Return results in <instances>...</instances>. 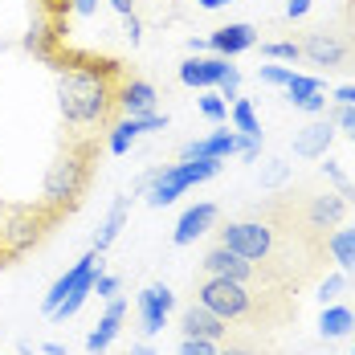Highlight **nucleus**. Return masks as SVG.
I'll use <instances>...</instances> for the list:
<instances>
[{
  "mask_svg": "<svg viewBox=\"0 0 355 355\" xmlns=\"http://www.w3.org/2000/svg\"><path fill=\"white\" fill-rule=\"evenodd\" d=\"M213 241L241 257L266 261L282 274L298 294L319 286L327 274V233H319L302 209V184H290L274 196L245 205L237 216H220L213 225Z\"/></svg>",
  "mask_w": 355,
  "mask_h": 355,
  "instance_id": "1",
  "label": "nucleus"
},
{
  "mask_svg": "<svg viewBox=\"0 0 355 355\" xmlns=\"http://www.w3.org/2000/svg\"><path fill=\"white\" fill-rule=\"evenodd\" d=\"M45 66L58 70L62 131L107 139L110 127L123 119V90L135 78V70L123 58H110V53H98V49H78L70 41L49 49Z\"/></svg>",
  "mask_w": 355,
  "mask_h": 355,
  "instance_id": "2",
  "label": "nucleus"
},
{
  "mask_svg": "<svg viewBox=\"0 0 355 355\" xmlns=\"http://www.w3.org/2000/svg\"><path fill=\"white\" fill-rule=\"evenodd\" d=\"M188 294L196 302H205L213 315H220L233 327H245V331H261V335H274L282 327H294L302 319V302L294 290H266V286H241L229 282V278H213V274H192Z\"/></svg>",
  "mask_w": 355,
  "mask_h": 355,
  "instance_id": "3",
  "label": "nucleus"
},
{
  "mask_svg": "<svg viewBox=\"0 0 355 355\" xmlns=\"http://www.w3.org/2000/svg\"><path fill=\"white\" fill-rule=\"evenodd\" d=\"M103 155H107V139L78 135V131H58V147H53V159L45 168V180H41L37 196L49 209H58L66 220H73L78 209L86 205L90 188H94Z\"/></svg>",
  "mask_w": 355,
  "mask_h": 355,
  "instance_id": "4",
  "label": "nucleus"
},
{
  "mask_svg": "<svg viewBox=\"0 0 355 355\" xmlns=\"http://www.w3.org/2000/svg\"><path fill=\"white\" fill-rule=\"evenodd\" d=\"M62 225H66V216L49 209L41 196H33V200H4L0 196V270L21 266Z\"/></svg>",
  "mask_w": 355,
  "mask_h": 355,
  "instance_id": "5",
  "label": "nucleus"
},
{
  "mask_svg": "<svg viewBox=\"0 0 355 355\" xmlns=\"http://www.w3.org/2000/svg\"><path fill=\"white\" fill-rule=\"evenodd\" d=\"M294 41H298V49H302V58L311 66H319L327 73H355V45H352V37H347L339 17L311 21Z\"/></svg>",
  "mask_w": 355,
  "mask_h": 355,
  "instance_id": "6",
  "label": "nucleus"
},
{
  "mask_svg": "<svg viewBox=\"0 0 355 355\" xmlns=\"http://www.w3.org/2000/svg\"><path fill=\"white\" fill-rule=\"evenodd\" d=\"M200 274H213V278H229V282H241V286H266V290H294V286L286 282L282 274L274 270V266H266V261H253V257H241V253H233V249L225 245H209L205 249V257H200V266H196ZM298 294V290H294Z\"/></svg>",
  "mask_w": 355,
  "mask_h": 355,
  "instance_id": "7",
  "label": "nucleus"
},
{
  "mask_svg": "<svg viewBox=\"0 0 355 355\" xmlns=\"http://www.w3.org/2000/svg\"><path fill=\"white\" fill-rule=\"evenodd\" d=\"M216 168H220V159H209V155L184 159V164H164L159 172L147 176V200H151L155 209H164V205L176 200L184 188H192V184H200V180H213Z\"/></svg>",
  "mask_w": 355,
  "mask_h": 355,
  "instance_id": "8",
  "label": "nucleus"
},
{
  "mask_svg": "<svg viewBox=\"0 0 355 355\" xmlns=\"http://www.w3.org/2000/svg\"><path fill=\"white\" fill-rule=\"evenodd\" d=\"M302 184V209H306V220L319 229V233H335L339 225H343V216H347V200L335 192V188H327L319 180H298Z\"/></svg>",
  "mask_w": 355,
  "mask_h": 355,
  "instance_id": "9",
  "label": "nucleus"
},
{
  "mask_svg": "<svg viewBox=\"0 0 355 355\" xmlns=\"http://www.w3.org/2000/svg\"><path fill=\"white\" fill-rule=\"evenodd\" d=\"M180 339H209V343H225L229 335H233V322H225L220 315H213L205 302H196V298H188L184 306H180Z\"/></svg>",
  "mask_w": 355,
  "mask_h": 355,
  "instance_id": "10",
  "label": "nucleus"
},
{
  "mask_svg": "<svg viewBox=\"0 0 355 355\" xmlns=\"http://www.w3.org/2000/svg\"><path fill=\"white\" fill-rule=\"evenodd\" d=\"M172 290L168 286H147L139 294V319H143V331L147 335H155V331H164V322H168V311H172Z\"/></svg>",
  "mask_w": 355,
  "mask_h": 355,
  "instance_id": "11",
  "label": "nucleus"
},
{
  "mask_svg": "<svg viewBox=\"0 0 355 355\" xmlns=\"http://www.w3.org/2000/svg\"><path fill=\"white\" fill-rule=\"evenodd\" d=\"M94 270H103V253H98V249H90V253H86V257H82V261L70 270V274H62V278L53 282V290L45 294V315H53V311L66 302V294H70V290L82 282L86 274H94Z\"/></svg>",
  "mask_w": 355,
  "mask_h": 355,
  "instance_id": "12",
  "label": "nucleus"
},
{
  "mask_svg": "<svg viewBox=\"0 0 355 355\" xmlns=\"http://www.w3.org/2000/svg\"><path fill=\"white\" fill-rule=\"evenodd\" d=\"M209 45H213L220 58H237V53H245V49L257 45V29L245 25V21H237V25H220V29H213Z\"/></svg>",
  "mask_w": 355,
  "mask_h": 355,
  "instance_id": "13",
  "label": "nucleus"
},
{
  "mask_svg": "<svg viewBox=\"0 0 355 355\" xmlns=\"http://www.w3.org/2000/svg\"><path fill=\"white\" fill-rule=\"evenodd\" d=\"M216 355H282V347H278L270 335H261V331L233 327V335L220 343V352H216Z\"/></svg>",
  "mask_w": 355,
  "mask_h": 355,
  "instance_id": "14",
  "label": "nucleus"
},
{
  "mask_svg": "<svg viewBox=\"0 0 355 355\" xmlns=\"http://www.w3.org/2000/svg\"><path fill=\"white\" fill-rule=\"evenodd\" d=\"M225 70H229V58H188V62H180V82L184 86H216L220 78H225Z\"/></svg>",
  "mask_w": 355,
  "mask_h": 355,
  "instance_id": "15",
  "label": "nucleus"
},
{
  "mask_svg": "<svg viewBox=\"0 0 355 355\" xmlns=\"http://www.w3.org/2000/svg\"><path fill=\"white\" fill-rule=\"evenodd\" d=\"M220 220V209L216 205H196V209H188V213L180 216L176 225V245H192L196 237H205V233H213V225Z\"/></svg>",
  "mask_w": 355,
  "mask_h": 355,
  "instance_id": "16",
  "label": "nucleus"
},
{
  "mask_svg": "<svg viewBox=\"0 0 355 355\" xmlns=\"http://www.w3.org/2000/svg\"><path fill=\"white\" fill-rule=\"evenodd\" d=\"M155 103H159V94H155V86L135 73L131 82H127V90H123V114H131V119H143V114H155Z\"/></svg>",
  "mask_w": 355,
  "mask_h": 355,
  "instance_id": "17",
  "label": "nucleus"
},
{
  "mask_svg": "<svg viewBox=\"0 0 355 355\" xmlns=\"http://www.w3.org/2000/svg\"><path fill=\"white\" fill-rule=\"evenodd\" d=\"M123 319H127V302H110L107 315H103V322L90 331V339H86V352L90 355H103L110 347V339L119 335V327H123Z\"/></svg>",
  "mask_w": 355,
  "mask_h": 355,
  "instance_id": "18",
  "label": "nucleus"
},
{
  "mask_svg": "<svg viewBox=\"0 0 355 355\" xmlns=\"http://www.w3.org/2000/svg\"><path fill=\"white\" fill-rule=\"evenodd\" d=\"M233 151H241V135L216 131V135H209V139L184 147V159H200V155H209V159H225V155H233Z\"/></svg>",
  "mask_w": 355,
  "mask_h": 355,
  "instance_id": "19",
  "label": "nucleus"
},
{
  "mask_svg": "<svg viewBox=\"0 0 355 355\" xmlns=\"http://www.w3.org/2000/svg\"><path fill=\"white\" fill-rule=\"evenodd\" d=\"M327 249H331V261H339L343 274H355V225H339L327 237Z\"/></svg>",
  "mask_w": 355,
  "mask_h": 355,
  "instance_id": "20",
  "label": "nucleus"
},
{
  "mask_svg": "<svg viewBox=\"0 0 355 355\" xmlns=\"http://www.w3.org/2000/svg\"><path fill=\"white\" fill-rule=\"evenodd\" d=\"M355 327V311L352 306H322L319 315V335L322 339H339Z\"/></svg>",
  "mask_w": 355,
  "mask_h": 355,
  "instance_id": "21",
  "label": "nucleus"
},
{
  "mask_svg": "<svg viewBox=\"0 0 355 355\" xmlns=\"http://www.w3.org/2000/svg\"><path fill=\"white\" fill-rule=\"evenodd\" d=\"M331 135H335V131H331V119L311 123V127L294 139V151H298V155H322V151H327V143H331Z\"/></svg>",
  "mask_w": 355,
  "mask_h": 355,
  "instance_id": "22",
  "label": "nucleus"
},
{
  "mask_svg": "<svg viewBox=\"0 0 355 355\" xmlns=\"http://www.w3.org/2000/svg\"><path fill=\"white\" fill-rule=\"evenodd\" d=\"M127 209H131V196H119V205H114V209H110V216H107V229H103V233H98V241H94V249H98V253H103V249L119 237V229H123V220H127Z\"/></svg>",
  "mask_w": 355,
  "mask_h": 355,
  "instance_id": "23",
  "label": "nucleus"
},
{
  "mask_svg": "<svg viewBox=\"0 0 355 355\" xmlns=\"http://www.w3.org/2000/svg\"><path fill=\"white\" fill-rule=\"evenodd\" d=\"M233 123H237L241 135L261 139V123H257V114H253V103H249V98H237V103H233Z\"/></svg>",
  "mask_w": 355,
  "mask_h": 355,
  "instance_id": "24",
  "label": "nucleus"
},
{
  "mask_svg": "<svg viewBox=\"0 0 355 355\" xmlns=\"http://www.w3.org/2000/svg\"><path fill=\"white\" fill-rule=\"evenodd\" d=\"M322 168H327V176H331V184H335V192H339V196H343L347 205H355V184L347 180V172H343V168H339L335 159H327Z\"/></svg>",
  "mask_w": 355,
  "mask_h": 355,
  "instance_id": "25",
  "label": "nucleus"
},
{
  "mask_svg": "<svg viewBox=\"0 0 355 355\" xmlns=\"http://www.w3.org/2000/svg\"><path fill=\"white\" fill-rule=\"evenodd\" d=\"M261 58H278V62H298V58H302V49H298V41H266V45H261Z\"/></svg>",
  "mask_w": 355,
  "mask_h": 355,
  "instance_id": "26",
  "label": "nucleus"
},
{
  "mask_svg": "<svg viewBox=\"0 0 355 355\" xmlns=\"http://www.w3.org/2000/svg\"><path fill=\"white\" fill-rule=\"evenodd\" d=\"M286 94H290V98H298V94H322V82L319 78H306V73H290Z\"/></svg>",
  "mask_w": 355,
  "mask_h": 355,
  "instance_id": "27",
  "label": "nucleus"
},
{
  "mask_svg": "<svg viewBox=\"0 0 355 355\" xmlns=\"http://www.w3.org/2000/svg\"><path fill=\"white\" fill-rule=\"evenodd\" d=\"M200 114H205V119H213V123H225V119H229V107H225V98L205 94V98H200Z\"/></svg>",
  "mask_w": 355,
  "mask_h": 355,
  "instance_id": "28",
  "label": "nucleus"
},
{
  "mask_svg": "<svg viewBox=\"0 0 355 355\" xmlns=\"http://www.w3.org/2000/svg\"><path fill=\"white\" fill-rule=\"evenodd\" d=\"M343 282H347L343 274H331V278H319V298H322V306L339 298V290H343Z\"/></svg>",
  "mask_w": 355,
  "mask_h": 355,
  "instance_id": "29",
  "label": "nucleus"
},
{
  "mask_svg": "<svg viewBox=\"0 0 355 355\" xmlns=\"http://www.w3.org/2000/svg\"><path fill=\"white\" fill-rule=\"evenodd\" d=\"M220 343H209V339H180V355H216Z\"/></svg>",
  "mask_w": 355,
  "mask_h": 355,
  "instance_id": "30",
  "label": "nucleus"
},
{
  "mask_svg": "<svg viewBox=\"0 0 355 355\" xmlns=\"http://www.w3.org/2000/svg\"><path fill=\"white\" fill-rule=\"evenodd\" d=\"M298 110H306V114H319V110H327V98L322 94H298V98H290Z\"/></svg>",
  "mask_w": 355,
  "mask_h": 355,
  "instance_id": "31",
  "label": "nucleus"
},
{
  "mask_svg": "<svg viewBox=\"0 0 355 355\" xmlns=\"http://www.w3.org/2000/svg\"><path fill=\"white\" fill-rule=\"evenodd\" d=\"M290 73H294V70H282V66H261L257 78H261V82H270V86H286V82H290Z\"/></svg>",
  "mask_w": 355,
  "mask_h": 355,
  "instance_id": "32",
  "label": "nucleus"
},
{
  "mask_svg": "<svg viewBox=\"0 0 355 355\" xmlns=\"http://www.w3.org/2000/svg\"><path fill=\"white\" fill-rule=\"evenodd\" d=\"M237 82H241V73H237V66H229L225 78H220L216 86H220V94H225V98H237Z\"/></svg>",
  "mask_w": 355,
  "mask_h": 355,
  "instance_id": "33",
  "label": "nucleus"
},
{
  "mask_svg": "<svg viewBox=\"0 0 355 355\" xmlns=\"http://www.w3.org/2000/svg\"><path fill=\"white\" fill-rule=\"evenodd\" d=\"M339 21H343V29H347V37H352V45H355V0H343Z\"/></svg>",
  "mask_w": 355,
  "mask_h": 355,
  "instance_id": "34",
  "label": "nucleus"
},
{
  "mask_svg": "<svg viewBox=\"0 0 355 355\" xmlns=\"http://www.w3.org/2000/svg\"><path fill=\"white\" fill-rule=\"evenodd\" d=\"M94 290H98L103 298H110V294L119 290V278H110V274H98V282H94Z\"/></svg>",
  "mask_w": 355,
  "mask_h": 355,
  "instance_id": "35",
  "label": "nucleus"
},
{
  "mask_svg": "<svg viewBox=\"0 0 355 355\" xmlns=\"http://www.w3.org/2000/svg\"><path fill=\"white\" fill-rule=\"evenodd\" d=\"M335 119H339V123H343V127H347V131L355 135V107H347V103H339V114H335Z\"/></svg>",
  "mask_w": 355,
  "mask_h": 355,
  "instance_id": "36",
  "label": "nucleus"
},
{
  "mask_svg": "<svg viewBox=\"0 0 355 355\" xmlns=\"http://www.w3.org/2000/svg\"><path fill=\"white\" fill-rule=\"evenodd\" d=\"M306 12H311V0H290V4H286V17H290V21H294V17H306Z\"/></svg>",
  "mask_w": 355,
  "mask_h": 355,
  "instance_id": "37",
  "label": "nucleus"
},
{
  "mask_svg": "<svg viewBox=\"0 0 355 355\" xmlns=\"http://www.w3.org/2000/svg\"><path fill=\"white\" fill-rule=\"evenodd\" d=\"M335 98H339V103H347V107H355V82H352V86H339V90H335Z\"/></svg>",
  "mask_w": 355,
  "mask_h": 355,
  "instance_id": "38",
  "label": "nucleus"
},
{
  "mask_svg": "<svg viewBox=\"0 0 355 355\" xmlns=\"http://www.w3.org/2000/svg\"><path fill=\"white\" fill-rule=\"evenodd\" d=\"M123 29H127L131 41H139V21H135V17H123Z\"/></svg>",
  "mask_w": 355,
  "mask_h": 355,
  "instance_id": "39",
  "label": "nucleus"
},
{
  "mask_svg": "<svg viewBox=\"0 0 355 355\" xmlns=\"http://www.w3.org/2000/svg\"><path fill=\"white\" fill-rule=\"evenodd\" d=\"M73 8H78V12H94V8H98V0H73Z\"/></svg>",
  "mask_w": 355,
  "mask_h": 355,
  "instance_id": "40",
  "label": "nucleus"
},
{
  "mask_svg": "<svg viewBox=\"0 0 355 355\" xmlns=\"http://www.w3.org/2000/svg\"><path fill=\"white\" fill-rule=\"evenodd\" d=\"M110 4H114V8H119L123 17H131V8H135V0H110Z\"/></svg>",
  "mask_w": 355,
  "mask_h": 355,
  "instance_id": "41",
  "label": "nucleus"
},
{
  "mask_svg": "<svg viewBox=\"0 0 355 355\" xmlns=\"http://www.w3.org/2000/svg\"><path fill=\"white\" fill-rule=\"evenodd\" d=\"M220 4H233V0H200V8H220Z\"/></svg>",
  "mask_w": 355,
  "mask_h": 355,
  "instance_id": "42",
  "label": "nucleus"
},
{
  "mask_svg": "<svg viewBox=\"0 0 355 355\" xmlns=\"http://www.w3.org/2000/svg\"><path fill=\"white\" fill-rule=\"evenodd\" d=\"M131 355H155L151 347H131Z\"/></svg>",
  "mask_w": 355,
  "mask_h": 355,
  "instance_id": "43",
  "label": "nucleus"
},
{
  "mask_svg": "<svg viewBox=\"0 0 355 355\" xmlns=\"http://www.w3.org/2000/svg\"><path fill=\"white\" fill-rule=\"evenodd\" d=\"M103 355H107V352H103ZM127 355H131V352H127Z\"/></svg>",
  "mask_w": 355,
  "mask_h": 355,
  "instance_id": "44",
  "label": "nucleus"
},
{
  "mask_svg": "<svg viewBox=\"0 0 355 355\" xmlns=\"http://www.w3.org/2000/svg\"><path fill=\"white\" fill-rule=\"evenodd\" d=\"M352 139H355V135H352Z\"/></svg>",
  "mask_w": 355,
  "mask_h": 355,
  "instance_id": "45",
  "label": "nucleus"
}]
</instances>
